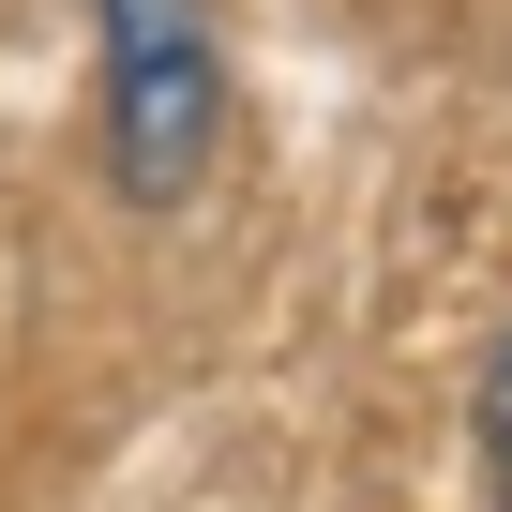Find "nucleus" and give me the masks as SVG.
<instances>
[{
	"instance_id": "obj_2",
	"label": "nucleus",
	"mask_w": 512,
	"mask_h": 512,
	"mask_svg": "<svg viewBox=\"0 0 512 512\" xmlns=\"http://www.w3.org/2000/svg\"><path fill=\"white\" fill-rule=\"evenodd\" d=\"M467 437H482V482H497V512H512V347L482 362V407H467Z\"/></svg>"
},
{
	"instance_id": "obj_1",
	"label": "nucleus",
	"mask_w": 512,
	"mask_h": 512,
	"mask_svg": "<svg viewBox=\"0 0 512 512\" xmlns=\"http://www.w3.org/2000/svg\"><path fill=\"white\" fill-rule=\"evenodd\" d=\"M106 16V151L136 196H181L226 136V61H211V0H91Z\"/></svg>"
}]
</instances>
